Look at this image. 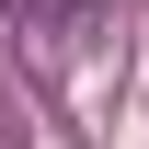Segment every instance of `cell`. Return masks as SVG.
<instances>
[{"instance_id":"1","label":"cell","mask_w":149,"mask_h":149,"mask_svg":"<svg viewBox=\"0 0 149 149\" xmlns=\"http://www.w3.org/2000/svg\"><path fill=\"white\" fill-rule=\"evenodd\" d=\"M92 12H115V0H35V23H46V35H80Z\"/></svg>"},{"instance_id":"2","label":"cell","mask_w":149,"mask_h":149,"mask_svg":"<svg viewBox=\"0 0 149 149\" xmlns=\"http://www.w3.org/2000/svg\"><path fill=\"white\" fill-rule=\"evenodd\" d=\"M0 23H12V0H0Z\"/></svg>"}]
</instances>
